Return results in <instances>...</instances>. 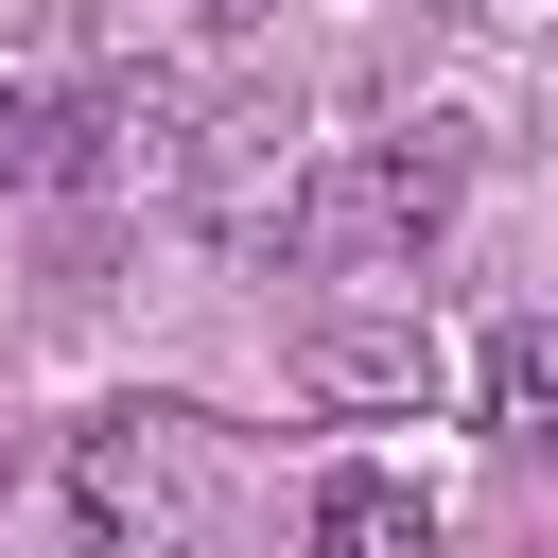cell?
I'll use <instances>...</instances> for the list:
<instances>
[{"label": "cell", "instance_id": "cell-1", "mask_svg": "<svg viewBox=\"0 0 558 558\" xmlns=\"http://www.w3.org/2000/svg\"><path fill=\"white\" fill-rule=\"evenodd\" d=\"M209 506H227V453H209L192 401H105L70 436V541L87 558H192Z\"/></svg>", "mask_w": 558, "mask_h": 558}, {"label": "cell", "instance_id": "cell-2", "mask_svg": "<svg viewBox=\"0 0 558 558\" xmlns=\"http://www.w3.org/2000/svg\"><path fill=\"white\" fill-rule=\"evenodd\" d=\"M87 157V52L52 0H0V192H52Z\"/></svg>", "mask_w": 558, "mask_h": 558}, {"label": "cell", "instance_id": "cell-3", "mask_svg": "<svg viewBox=\"0 0 558 558\" xmlns=\"http://www.w3.org/2000/svg\"><path fill=\"white\" fill-rule=\"evenodd\" d=\"M192 209H209L227 244L296 227V122H279V105H227V122H209V157H192Z\"/></svg>", "mask_w": 558, "mask_h": 558}, {"label": "cell", "instance_id": "cell-4", "mask_svg": "<svg viewBox=\"0 0 558 558\" xmlns=\"http://www.w3.org/2000/svg\"><path fill=\"white\" fill-rule=\"evenodd\" d=\"M296 558H436V488L418 471H331L314 523H296Z\"/></svg>", "mask_w": 558, "mask_h": 558}, {"label": "cell", "instance_id": "cell-5", "mask_svg": "<svg viewBox=\"0 0 558 558\" xmlns=\"http://www.w3.org/2000/svg\"><path fill=\"white\" fill-rule=\"evenodd\" d=\"M296 384H314L331 418H384V401H436V331H314V349H296Z\"/></svg>", "mask_w": 558, "mask_h": 558}, {"label": "cell", "instance_id": "cell-6", "mask_svg": "<svg viewBox=\"0 0 558 558\" xmlns=\"http://www.w3.org/2000/svg\"><path fill=\"white\" fill-rule=\"evenodd\" d=\"M471 401H488V436H506V453H558V331H541V314H506V331L471 349Z\"/></svg>", "mask_w": 558, "mask_h": 558}]
</instances>
